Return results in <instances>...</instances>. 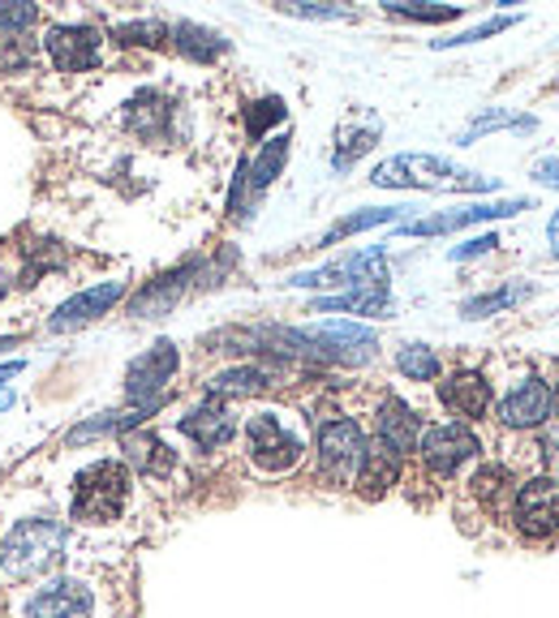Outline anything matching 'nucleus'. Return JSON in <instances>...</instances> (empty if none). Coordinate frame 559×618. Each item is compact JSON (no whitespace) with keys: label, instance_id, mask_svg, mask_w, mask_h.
<instances>
[{"label":"nucleus","instance_id":"nucleus-1","mask_svg":"<svg viewBox=\"0 0 559 618\" xmlns=\"http://www.w3.org/2000/svg\"><path fill=\"white\" fill-rule=\"evenodd\" d=\"M370 181L383 185V190H478V193L499 185L495 177L461 172L456 163H447L440 154H397V159H383L370 172Z\"/></svg>","mask_w":559,"mask_h":618},{"label":"nucleus","instance_id":"nucleus-2","mask_svg":"<svg viewBox=\"0 0 559 618\" xmlns=\"http://www.w3.org/2000/svg\"><path fill=\"white\" fill-rule=\"evenodd\" d=\"M241 434H245V456H250V464L263 477H284V472H293L302 464V456H306L302 429L288 422L284 413H276V408L250 413Z\"/></svg>","mask_w":559,"mask_h":618},{"label":"nucleus","instance_id":"nucleus-3","mask_svg":"<svg viewBox=\"0 0 559 618\" xmlns=\"http://www.w3.org/2000/svg\"><path fill=\"white\" fill-rule=\"evenodd\" d=\"M65 545V524L61 520H22L0 541V572L4 579H35L52 572Z\"/></svg>","mask_w":559,"mask_h":618},{"label":"nucleus","instance_id":"nucleus-4","mask_svg":"<svg viewBox=\"0 0 559 618\" xmlns=\"http://www.w3.org/2000/svg\"><path fill=\"white\" fill-rule=\"evenodd\" d=\"M129 502V468L120 460L91 464L74 486V520L78 524H113Z\"/></svg>","mask_w":559,"mask_h":618},{"label":"nucleus","instance_id":"nucleus-5","mask_svg":"<svg viewBox=\"0 0 559 618\" xmlns=\"http://www.w3.org/2000/svg\"><path fill=\"white\" fill-rule=\"evenodd\" d=\"M315 456H319V472L336 486H354L366 456V434L354 417L345 413H327L319 417V438H315Z\"/></svg>","mask_w":559,"mask_h":618},{"label":"nucleus","instance_id":"nucleus-6","mask_svg":"<svg viewBox=\"0 0 559 618\" xmlns=\"http://www.w3.org/2000/svg\"><path fill=\"white\" fill-rule=\"evenodd\" d=\"M177 365H181V356H177V348L168 344V340H160L156 348H147L143 356H134L129 370H125V395H129V404L156 413L164 404V386L172 383Z\"/></svg>","mask_w":559,"mask_h":618},{"label":"nucleus","instance_id":"nucleus-7","mask_svg":"<svg viewBox=\"0 0 559 618\" xmlns=\"http://www.w3.org/2000/svg\"><path fill=\"white\" fill-rule=\"evenodd\" d=\"M293 288H388V267H383V249H366V254H349L340 263L323 270H302L288 279Z\"/></svg>","mask_w":559,"mask_h":618},{"label":"nucleus","instance_id":"nucleus-8","mask_svg":"<svg viewBox=\"0 0 559 618\" xmlns=\"http://www.w3.org/2000/svg\"><path fill=\"white\" fill-rule=\"evenodd\" d=\"M418 451H422V460H426V468H431L435 477H452L461 464H470L478 456L482 443L465 422H443V425L422 429Z\"/></svg>","mask_w":559,"mask_h":618},{"label":"nucleus","instance_id":"nucleus-9","mask_svg":"<svg viewBox=\"0 0 559 618\" xmlns=\"http://www.w3.org/2000/svg\"><path fill=\"white\" fill-rule=\"evenodd\" d=\"M513 520L529 541H547L559 533V486L551 477H529L517 486Z\"/></svg>","mask_w":559,"mask_h":618},{"label":"nucleus","instance_id":"nucleus-10","mask_svg":"<svg viewBox=\"0 0 559 618\" xmlns=\"http://www.w3.org/2000/svg\"><path fill=\"white\" fill-rule=\"evenodd\" d=\"M43 52L61 74H86L91 65H99L104 35L95 26H52L43 35Z\"/></svg>","mask_w":559,"mask_h":618},{"label":"nucleus","instance_id":"nucleus-11","mask_svg":"<svg viewBox=\"0 0 559 618\" xmlns=\"http://www.w3.org/2000/svg\"><path fill=\"white\" fill-rule=\"evenodd\" d=\"M534 202L529 198H508V202H474V206H461V211H447V215H431V220H413V224H400V236H440V232H456L482 224V220H508L529 211Z\"/></svg>","mask_w":559,"mask_h":618},{"label":"nucleus","instance_id":"nucleus-12","mask_svg":"<svg viewBox=\"0 0 559 618\" xmlns=\"http://www.w3.org/2000/svg\"><path fill=\"white\" fill-rule=\"evenodd\" d=\"M181 434H186L190 443H199L202 451H220V447L233 443L238 417H233V408H229L224 399H211V395H207L199 408H190V413L181 417Z\"/></svg>","mask_w":559,"mask_h":618},{"label":"nucleus","instance_id":"nucleus-13","mask_svg":"<svg viewBox=\"0 0 559 618\" xmlns=\"http://www.w3.org/2000/svg\"><path fill=\"white\" fill-rule=\"evenodd\" d=\"M551 422V383L529 374L525 383L499 404V425L508 429H538V425Z\"/></svg>","mask_w":559,"mask_h":618},{"label":"nucleus","instance_id":"nucleus-14","mask_svg":"<svg viewBox=\"0 0 559 618\" xmlns=\"http://www.w3.org/2000/svg\"><path fill=\"white\" fill-rule=\"evenodd\" d=\"M27 618H91V588L82 579H52L27 601Z\"/></svg>","mask_w":559,"mask_h":618},{"label":"nucleus","instance_id":"nucleus-15","mask_svg":"<svg viewBox=\"0 0 559 618\" xmlns=\"http://www.w3.org/2000/svg\"><path fill=\"white\" fill-rule=\"evenodd\" d=\"M375 443H383L388 451H397L400 460L409 456V451H418V438H422V422H418V413L404 404V399H383L379 404V422H375Z\"/></svg>","mask_w":559,"mask_h":618},{"label":"nucleus","instance_id":"nucleus-16","mask_svg":"<svg viewBox=\"0 0 559 618\" xmlns=\"http://www.w3.org/2000/svg\"><path fill=\"white\" fill-rule=\"evenodd\" d=\"M120 297H125V279H108L99 288H86V292L70 297L65 306L52 313V331H74L82 322H95L99 313H108V309L117 306Z\"/></svg>","mask_w":559,"mask_h":618},{"label":"nucleus","instance_id":"nucleus-17","mask_svg":"<svg viewBox=\"0 0 559 618\" xmlns=\"http://www.w3.org/2000/svg\"><path fill=\"white\" fill-rule=\"evenodd\" d=\"M120 456H125V468L147 472V477H168V472L177 468L172 447L164 443L156 429H129V434L120 438Z\"/></svg>","mask_w":559,"mask_h":618},{"label":"nucleus","instance_id":"nucleus-18","mask_svg":"<svg viewBox=\"0 0 559 618\" xmlns=\"http://www.w3.org/2000/svg\"><path fill=\"white\" fill-rule=\"evenodd\" d=\"M400 456L397 451H388L383 443H366V456H361V468L358 477H354V490H358L361 499H383L392 486L400 481Z\"/></svg>","mask_w":559,"mask_h":618},{"label":"nucleus","instance_id":"nucleus-19","mask_svg":"<svg viewBox=\"0 0 559 618\" xmlns=\"http://www.w3.org/2000/svg\"><path fill=\"white\" fill-rule=\"evenodd\" d=\"M440 399L447 413H456V417H482L486 408H491V399H495V391L491 383L474 374V370H461V374H452L447 383H440Z\"/></svg>","mask_w":559,"mask_h":618},{"label":"nucleus","instance_id":"nucleus-20","mask_svg":"<svg viewBox=\"0 0 559 618\" xmlns=\"http://www.w3.org/2000/svg\"><path fill=\"white\" fill-rule=\"evenodd\" d=\"M315 313H361V318H388L392 313V292L388 288H354L345 297H319Z\"/></svg>","mask_w":559,"mask_h":618},{"label":"nucleus","instance_id":"nucleus-21","mask_svg":"<svg viewBox=\"0 0 559 618\" xmlns=\"http://www.w3.org/2000/svg\"><path fill=\"white\" fill-rule=\"evenodd\" d=\"M272 374L259 370V365H233V370H220L211 383H207V395L211 399H241V395H259L267 391Z\"/></svg>","mask_w":559,"mask_h":618},{"label":"nucleus","instance_id":"nucleus-22","mask_svg":"<svg viewBox=\"0 0 559 618\" xmlns=\"http://www.w3.org/2000/svg\"><path fill=\"white\" fill-rule=\"evenodd\" d=\"M168 35H172V43H177L190 61H202V65H211L215 56L229 52V39L220 35V31H207V26H199V22H177Z\"/></svg>","mask_w":559,"mask_h":618},{"label":"nucleus","instance_id":"nucleus-23","mask_svg":"<svg viewBox=\"0 0 559 618\" xmlns=\"http://www.w3.org/2000/svg\"><path fill=\"white\" fill-rule=\"evenodd\" d=\"M495 129H520V134H534V129H538V120H534V116L508 113V108H491V113L474 116V120H470V125L456 134V142H461V147H474L478 138L495 134Z\"/></svg>","mask_w":559,"mask_h":618},{"label":"nucleus","instance_id":"nucleus-24","mask_svg":"<svg viewBox=\"0 0 559 618\" xmlns=\"http://www.w3.org/2000/svg\"><path fill=\"white\" fill-rule=\"evenodd\" d=\"M538 288L534 284H504V288H495V292H482V297H470V301H461V318H491V313H499V309H513L520 301H529Z\"/></svg>","mask_w":559,"mask_h":618},{"label":"nucleus","instance_id":"nucleus-25","mask_svg":"<svg viewBox=\"0 0 559 618\" xmlns=\"http://www.w3.org/2000/svg\"><path fill=\"white\" fill-rule=\"evenodd\" d=\"M186 275L190 270H172V275H164L160 284H151V288H143L138 297H134V313L138 318H151V313H164L168 306H177V297L186 292Z\"/></svg>","mask_w":559,"mask_h":618},{"label":"nucleus","instance_id":"nucleus-26","mask_svg":"<svg viewBox=\"0 0 559 618\" xmlns=\"http://www.w3.org/2000/svg\"><path fill=\"white\" fill-rule=\"evenodd\" d=\"M397 370L409 379V383H435L443 370V361L431 344H404L397 352Z\"/></svg>","mask_w":559,"mask_h":618},{"label":"nucleus","instance_id":"nucleus-27","mask_svg":"<svg viewBox=\"0 0 559 618\" xmlns=\"http://www.w3.org/2000/svg\"><path fill=\"white\" fill-rule=\"evenodd\" d=\"M470 490H474V499H478L486 511H499L504 499L513 494V477H508V468H499V464H482L478 472H474V481H470Z\"/></svg>","mask_w":559,"mask_h":618},{"label":"nucleus","instance_id":"nucleus-28","mask_svg":"<svg viewBox=\"0 0 559 618\" xmlns=\"http://www.w3.org/2000/svg\"><path fill=\"white\" fill-rule=\"evenodd\" d=\"M400 215H404V206H370V211H358V215H349V220H340V224H331V228L323 232L319 245H336V241H345V236H354V232L392 224V220H400Z\"/></svg>","mask_w":559,"mask_h":618},{"label":"nucleus","instance_id":"nucleus-29","mask_svg":"<svg viewBox=\"0 0 559 618\" xmlns=\"http://www.w3.org/2000/svg\"><path fill=\"white\" fill-rule=\"evenodd\" d=\"M288 142H293L288 134H276V138L259 151V159L250 163V185H254V193H263L280 177V168H284V159H288Z\"/></svg>","mask_w":559,"mask_h":618},{"label":"nucleus","instance_id":"nucleus-30","mask_svg":"<svg viewBox=\"0 0 559 618\" xmlns=\"http://www.w3.org/2000/svg\"><path fill=\"white\" fill-rule=\"evenodd\" d=\"M383 9L397 13V18H409V22H452V18H461L456 4H426V0H383Z\"/></svg>","mask_w":559,"mask_h":618},{"label":"nucleus","instance_id":"nucleus-31","mask_svg":"<svg viewBox=\"0 0 559 618\" xmlns=\"http://www.w3.org/2000/svg\"><path fill=\"white\" fill-rule=\"evenodd\" d=\"M517 22V13H499V18H486L482 26H474V31H465V35L456 39H435V47H465V43H482V39L499 35V31H508Z\"/></svg>","mask_w":559,"mask_h":618},{"label":"nucleus","instance_id":"nucleus-32","mask_svg":"<svg viewBox=\"0 0 559 618\" xmlns=\"http://www.w3.org/2000/svg\"><path fill=\"white\" fill-rule=\"evenodd\" d=\"M288 116V108H284V99H263V104H254L250 113H245V129H250V138H263L267 134V125H276V120H284Z\"/></svg>","mask_w":559,"mask_h":618},{"label":"nucleus","instance_id":"nucleus-33","mask_svg":"<svg viewBox=\"0 0 559 618\" xmlns=\"http://www.w3.org/2000/svg\"><path fill=\"white\" fill-rule=\"evenodd\" d=\"M40 9L35 4H13V0H0V35H18L27 26H35Z\"/></svg>","mask_w":559,"mask_h":618},{"label":"nucleus","instance_id":"nucleus-34","mask_svg":"<svg viewBox=\"0 0 559 618\" xmlns=\"http://www.w3.org/2000/svg\"><path fill=\"white\" fill-rule=\"evenodd\" d=\"M375 138H379V125H370V129H358V134H349V138H345V147L331 154V163H336V168L345 172V168H349V163H354L358 154H366L370 147H375Z\"/></svg>","mask_w":559,"mask_h":618},{"label":"nucleus","instance_id":"nucleus-35","mask_svg":"<svg viewBox=\"0 0 559 618\" xmlns=\"http://www.w3.org/2000/svg\"><path fill=\"white\" fill-rule=\"evenodd\" d=\"M113 35H117V43H147V47H160L164 39H168V26H160V22H129V26H117Z\"/></svg>","mask_w":559,"mask_h":618},{"label":"nucleus","instance_id":"nucleus-36","mask_svg":"<svg viewBox=\"0 0 559 618\" xmlns=\"http://www.w3.org/2000/svg\"><path fill=\"white\" fill-rule=\"evenodd\" d=\"M284 13L293 18H315V22H331V18H349L340 4H284Z\"/></svg>","mask_w":559,"mask_h":618},{"label":"nucleus","instance_id":"nucleus-37","mask_svg":"<svg viewBox=\"0 0 559 618\" xmlns=\"http://www.w3.org/2000/svg\"><path fill=\"white\" fill-rule=\"evenodd\" d=\"M495 245H499V236H495V232H486V236H478V241H465V245H456V249H452L447 258H452V263H465V258H478V254H491Z\"/></svg>","mask_w":559,"mask_h":618},{"label":"nucleus","instance_id":"nucleus-38","mask_svg":"<svg viewBox=\"0 0 559 618\" xmlns=\"http://www.w3.org/2000/svg\"><path fill=\"white\" fill-rule=\"evenodd\" d=\"M534 177H538L547 190H559V159H538V163H534Z\"/></svg>","mask_w":559,"mask_h":618},{"label":"nucleus","instance_id":"nucleus-39","mask_svg":"<svg viewBox=\"0 0 559 618\" xmlns=\"http://www.w3.org/2000/svg\"><path fill=\"white\" fill-rule=\"evenodd\" d=\"M547 241H551V254L559 258V211L551 215V220H547Z\"/></svg>","mask_w":559,"mask_h":618},{"label":"nucleus","instance_id":"nucleus-40","mask_svg":"<svg viewBox=\"0 0 559 618\" xmlns=\"http://www.w3.org/2000/svg\"><path fill=\"white\" fill-rule=\"evenodd\" d=\"M18 370H22V361H4V365H0V383H4V379H13Z\"/></svg>","mask_w":559,"mask_h":618},{"label":"nucleus","instance_id":"nucleus-41","mask_svg":"<svg viewBox=\"0 0 559 618\" xmlns=\"http://www.w3.org/2000/svg\"><path fill=\"white\" fill-rule=\"evenodd\" d=\"M551 417L559 422V386H551Z\"/></svg>","mask_w":559,"mask_h":618},{"label":"nucleus","instance_id":"nucleus-42","mask_svg":"<svg viewBox=\"0 0 559 618\" xmlns=\"http://www.w3.org/2000/svg\"><path fill=\"white\" fill-rule=\"evenodd\" d=\"M13 404V395H0V408H9Z\"/></svg>","mask_w":559,"mask_h":618},{"label":"nucleus","instance_id":"nucleus-43","mask_svg":"<svg viewBox=\"0 0 559 618\" xmlns=\"http://www.w3.org/2000/svg\"><path fill=\"white\" fill-rule=\"evenodd\" d=\"M556 486H559V481H556Z\"/></svg>","mask_w":559,"mask_h":618}]
</instances>
